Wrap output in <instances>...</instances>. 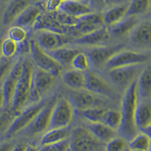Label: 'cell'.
Wrapping results in <instances>:
<instances>
[{
	"label": "cell",
	"instance_id": "cell-1",
	"mask_svg": "<svg viewBox=\"0 0 151 151\" xmlns=\"http://www.w3.org/2000/svg\"><path fill=\"white\" fill-rule=\"evenodd\" d=\"M137 103V80H134L126 88L122 97L120 110L122 122L118 130L120 137L129 142L137 134L138 130L135 124V112Z\"/></svg>",
	"mask_w": 151,
	"mask_h": 151
},
{
	"label": "cell",
	"instance_id": "cell-2",
	"mask_svg": "<svg viewBox=\"0 0 151 151\" xmlns=\"http://www.w3.org/2000/svg\"><path fill=\"white\" fill-rule=\"evenodd\" d=\"M33 68L30 63L24 61V72L17 82L12 109L15 113H19L29 101L31 83L33 78Z\"/></svg>",
	"mask_w": 151,
	"mask_h": 151
},
{
	"label": "cell",
	"instance_id": "cell-3",
	"mask_svg": "<svg viewBox=\"0 0 151 151\" xmlns=\"http://www.w3.org/2000/svg\"><path fill=\"white\" fill-rule=\"evenodd\" d=\"M29 52L38 68L50 73L55 77L61 74L63 70L61 64L48 52L41 48L36 40H32L29 42Z\"/></svg>",
	"mask_w": 151,
	"mask_h": 151
},
{
	"label": "cell",
	"instance_id": "cell-4",
	"mask_svg": "<svg viewBox=\"0 0 151 151\" xmlns=\"http://www.w3.org/2000/svg\"><path fill=\"white\" fill-rule=\"evenodd\" d=\"M69 141L70 151H96L101 143L84 127L76 128L70 134Z\"/></svg>",
	"mask_w": 151,
	"mask_h": 151
},
{
	"label": "cell",
	"instance_id": "cell-5",
	"mask_svg": "<svg viewBox=\"0 0 151 151\" xmlns=\"http://www.w3.org/2000/svg\"><path fill=\"white\" fill-rule=\"evenodd\" d=\"M74 116V107L68 99L62 98L56 101L52 110L49 129H64L71 123Z\"/></svg>",
	"mask_w": 151,
	"mask_h": 151
},
{
	"label": "cell",
	"instance_id": "cell-6",
	"mask_svg": "<svg viewBox=\"0 0 151 151\" xmlns=\"http://www.w3.org/2000/svg\"><path fill=\"white\" fill-rule=\"evenodd\" d=\"M55 76L47 71L40 68L33 70L31 83L29 101L35 103L41 101V99L51 89L55 83Z\"/></svg>",
	"mask_w": 151,
	"mask_h": 151
},
{
	"label": "cell",
	"instance_id": "cell-7",
	"mask_svg": "<svg viewBox=\"0 0 151 151\" xmlns=\"http://www.w3.org/2000/svg\"><path fill=\"white\" fill-rule=\"evenodd\" d=\"M45 104H46L42 101L35 103L32 106L27 107L17 113L9 129L6 130V137L11 138L18 132L26 129Z\"/></svg>",
	"mask_w": 151,
	"mask_h": 151
},
{
	"label": "cell",
	"instance_id": "cell-8",
	"mask_svg": "<svg viewBox=\"0 0 151 151\" xmlns=\"http://www.w3.org/2000/svg\"><path fill=\"white\" fill-rule=\"evenodd\" d=\"M148 60H149V56L146 54L123 49L116 54L106 63L105 68L108 71L112 69L119 68V67L137 66L145 63Z\"/></svg>",
	"mask_w": 151,
	"mask_h": 151
},
{
	"label": "cell",
	"instance_id": "cell-9",
	"mask_svg": "<svg viewBox=\"0 0 151 151\" xmlns=\"http://www.w3.org/2000/svg\"><path fill=\"white\" fill-rule=\"evenodd\" d=\"M69 101L74 108L86 110L92 107H102L104 104V98L85 89H72L69 93Z\"/></svg>",
	"mask_w": 151,
	"mask_h": 151
},
{
	"label": "cell",
	"instance_id": "cell-10",
	"mask_svg": "<svg viewBox=\"0 0 151 151\" xmlns=\"http://www.w3.org/2000/svg\"><path fill=\"white\" fill-rule=\"evenodd\" d=\"M132 47L140 51L151 50V21L139 22L129 33Z\"/></svg>",
	"mask_w": 151,
	"mask_h": 151
},
{
	"label": "cell",
	"instance_id": "cell-11",
	"mask_svg": "<svg viewBox=\"0 0 151 151\" xmlns=\"http://www.w3.org/2000/svg\"><path fill=\"white\" fill-rule=\"evenodd\" d=\"M124 45H98L89 48L88 51V56L90 63L95 67H101L106 64V63L113 58L116 54L124 49Z\"/></svg>",
	"mask_w": 151,
	"mask_h": 151
},
{
	"label": "cell",
	"instance_id": "cell-12",
	"mask_svg": "<svg viewBox=\"0 0 151 151\" xmlns=\"http://www.w3.org/2000/svg\"><path fill=\"white\" fill-rule=\"evenodd\" d=\"M56 101H51L44 106L34 119L26 128L27 132L32 135H36L48 131L49 129L52 110Z\"/></svg>",
	"mask_w": 151,
	"mask_h": 151
},
{
	"label": "cell",
	"instance_id": "cell-13",
	"mask_svg": "<svg viewBox=\"0 0 151 151\" xmlns=\"http://www.w3.org/2000/svg\"><path fill=\"white\" fill-rule=\"evenodd\" d=\"M105 26L103 14L91 12L77 18V21L72 27L81 36L88 34Z\"/></svg>",
	"mask_w": 151,
	"mask_h": 151
},
{
	"label": "cell",
	"instance_id": "cell-14",
	"mask_svg": "<svg viewBox=\"0 0 151 151\" xmlns=\"http://www.w3.org/2000/svg\"><path fill=\"white\" fill-rule=\"evenodd\" d=\"M85 89L105 98H113L115 96V93L110 84L100 76L94 73L86 74Z\"/></svg>",
	"mask_w": 151,
	"mask_h": 151
},
{
	"label": "cell",
	"instance_id": "cell-15",
	"mask_svg": "<svg viewBox=\"0 0 151 151\" xmlns=\"http://www.w3.org/2000/svg\"><path fill=\"white\" fill-rule=\"evenodd\" d=\"M137 73V66L119 67L108 70V76L112 83L120 88L129 87L134 80Z\"/></svg>",
	"mask_w": 151,
	"mask_h": 151
},
{
	"label": "cell",
	"instance_id": "cell-16",
	"mask_svg": "<svg viewBox=\"0 0 151 151\" xmlns=\"http://www.w3.org/2000/svg\"><path fill=\"white\" fill-rule=\"evenodd\" d=\"M36 40L41 48L48 52L62 47L65 43V38L62 33L48 29H39Z\"/></svg>",
	"mask_w": 151,
	"mask_h": 151
},
{
	"label": "cell",
	"instance_id": "cell-17",
	"mask_svg": "<svg viewBox=\"0 0 151 151\" xmlns=\"http://www.w3.org/2000/svg\"><path fill=\"white\" fill-rule=\"evenodd\" d=\"M110 38V33L109 29L107 27L104 26L91 33L81 36L76 40L75 42L79 45L98 46L109 41Z\"/></svg>",
	"mask_w": 151,
	"mask_h": 151
},
{
	"label": "cell",
	"instance_id": "cell-18",
	"mask_svg": "<svg viewBox=\"0 0 151 151\" xmlns=\"http://www.w3.org/2000/svg\"><path fill=\"white\" fill-rule=\"evenodd\" d=\"M29 5L28 0H12L4 12L2 24L5 26H10L14 24L17 17Z\"/></svg>",
	"mask_w": 151,
	"mask_h": 151
},
{
	"label": "cell",
	"instance_id": "cell-19",
	"mask_svg": "<svg viewBox=\"0 0 151 151\" xmlns=\"http://www.w3.org/2000/svg\"><path fill=\"white\" fill-rule=\"evenodd\" d=\"M137 91L139 101L151 100V65L142 70L137 80Z\"/></svg>",
	"mask_w": 151,
	"mask_h": 151
},
{
	"label": "cell",
	"instance_id": "cell-20",
	"mask_svg": "<svg viewBox=\"0 0 151 151\" xmlns=\"http://www.w3.org/2000/svg\"><path fill=\"white\" fill-rule=\"evenodd\" d=\"M59 10L76 18L94 12L89 5H86L83 2L76 0H67L63 2Z\"/></svg>",
	"mask_w": 151,
	"mask_h": 151
},
{
	"label": "cell",
	"instance_id": "cell-21",
	"mask_svg": "<svg viewBox=\"0 0 151 151\" xmlns=\"http://www.w3.org/2000/svg\"><path fill=\"white\" fill-rule=\"evenodd\" d=\"M135 124L137 129L142 131L151 124V104L147 101H139L135 112Z\"/></svg>",
	"mask_w": 151,
	"mask_h": 151
},
{
	"label": "cell",
	"instance_id": "cell-22",
	"mask_svg": "<svg viewBox=\"0 0 151 151\" xmlns=\"http://www.w3.org/2000/svg\"><path fill=\"white\" fill-rule=\"evenodd\" d=\"M41 14L40 7L37 5H29L17 17L14 24L24 28L34 27Z\"/></svg>",
	"mask_w": 151,
	"mask_h": 151
},
{
	"label": "cell",
	"instance_id": "cell-23",
	"mask_svg": "<svg viewBox=\"0 0 151 151\" xmlns=\"http://www.w3.org/2000/svg\"><path fill=\"white\" fill-rule=\"evenodd\" d=\"M127 9L128 5L125 4L115 5L106 9L103 14L105 26L110 27L122 21L124 17H126Z\"/></svg>",
	"mask_w": 151,
	"mask_h": 151
},
{
	"label": "cell",
	"instance_id": "cell-24",
	"mask_svg": "<svg viewBox=\"0 0 151 151\" xmlns=\"http://www.w3.org/2000/svg\"><path fill=\"white\" fill-rule=\"evenodd\" d=\"M138 23L139 21H138L137 17L126 16L122 21L110 27V29L108 28V29L110 34H113V36H117V37H120L126 34H129Z\"/></svg>",
	"mask_w": 151,
	"mask_h": 151
},
{
	"label": "cell",
	"instance_id": "cell-25",
	"mask_svg": "<svg viewBox=\"0 0 151 151\" xmlns=\"http://www.w3.org/2000/svg\"><path fill=\"white\" fill-rule=\"evenodd\" d=\"M87 129L101 142L107 143L110 141L113 137H115L116 132V131L113 130L103 122H90Z\"/></svg>",
	"mask_w": 151,
	"mask_h": 151
},
{
	"label": "cell",
	"instance_id": "cell-26",
	"mask_svg": "<svg viewBox=\"0 0 151 151\" xmlns=\"http://www.w3.org/2000/svg\"><path fill=\"white\" fill-rule=\"evenodd\" d=\"M63 81L71 89H83L86 86V74L76 70H68L63 75Z\"/></svg>",
	"mask_w": 151,
	"mask_h": 151
},
{
	"label": "cell",
	"instance_id": "cell-27",
	"mask_svg": "<svg viewBox=\"0 0 151 151\" xmlns=\"http://www.w3.org/2000/svg\"><path fill=\"white\" fill-rule=\"evenodd\" d=\"M67 128L48 129V132H45L42 137L40 142L41 146L58 143L69 138L70 136V133Z\"/></svg>",
	"mask_w": 151,
	"mask_h": 151
},
{
	"label": "cell",
	"instance_id": "cell-28",
	"mask_svg": "<svg viewBox=\"0 0 151 151\" xmlns=\"http://www.w3.org/2000/svg\"><path fill=\"white\" fill-rule=\"evenodd\" d=\"M80 51L78 49L65 48L62 46L57 49L50 51L48 53L52 55L59 64H61L62 67H64V66L71 65V62L73 58Z\"/></svg>",
	"mask_w": 151,
	"mask_h": 151
},
{
	"label": "cell",
	"instance_id": "cell-29",
	"mask_svg": "<svg viewBox=\"0 0 151 151\" xmlns=\"http://www.w3.org/2000/svg\"><path fill=\"white\" fill-rule=\"evenodd\" d=\"M20 78L21 77H18L10 72L8 74V76L5 79L3 86L2 87L4 98H5V106H12V101H13L14 92H15L16 86H17V82Z\"/></svg>",
	"mask_w": 151,
	"mask_h": 151
},
{
	"label": "cell",
	"instance_id": "cell-30",
	"mask_svg": "<svg viewBox=\"0 0 151 151\" xmlns=\"http://www.w3.org/2000/svg\"><path fill=\"white\" fill-rule=\"evenodd\" d=\"M151 7V0H132L128 5L126 16H137L146 14Z\"/></svg>",
	"mask_w": 151,
	"mask_h": 151
},
{
	"label": "cell",
	"instance_id": "cell-31",
	"mask_svg": "<svg viewBox=\"0 0 151 151\" xmlns=\"http://www.w3.org/2000/svg\"><path fill=\"white\" fill-rule=\"evenodd\" d=\"M103 123L113 129V130L118 131L122 122V114L119 110H106L104 116Z\"/></svg>",
	"mask_w": 151,
	"mask_h": 151
},
{
	"label": "cell",
	"instance_id": "cell-32",
	"mask_svg": "<svg viewBox=\"0 0 151 151\" xmlns=\"http://www.w3.org/2000/svg\"><path fill=\"white\" fill-rule=\"evenodd\" d=\"M151 145V140L145 133L137 134L129 142L128 147L130 150H149Z\"/></svg>",
	"mask_w": 151,
	"mask_h": 151
},
{
	"label": "cell",
	"instance_id": "cell-33",
	"mask_svg": "<svg viewBox=\"0 0 151 151\" xmlns=\"http://www.w3.org/2000/svg\"><path fill=\"white\" fill-rule=\"evenodd\" d=\"M106 109L104 107H92L82 110V116L89 122H102Z\"/></svg>",
	"mask_w": 151,
	"mask_h": 151
},
{
	"label": "cell",
	"instance_id": "cell-34",
	"mask_svg": "<svg viewBox=\"0 0 151 151\" xmlns=\"http://www.w3.org/2000/svg\"><path fill=\"white\" fill-rule=\"evenodd\" d=\"M91 63H90L89 58L87 54L83 52H79L76 55L71 62V66L74 68V70L84 72L88 70L90 67Z\"/></svg>",
	"mask_w": 151,
	"mask_h": 151
},
{
	"label": "cell",
	"instance_id": "cell-35",
	"mask_svg": "<svg viewBox=\"0 0 151 151\" xmlns=\"http://www.w3.org/2000/svg\"><path fill=\"white\" fill-rule=\"evenodd\" d=\"M17 49L18 44L10 38H6L1 42V52L2 57L5 58H12L17 53Z\"/></svg>",
	"mask_w": 151,
	"mask_h": 151
},
{
	"label": "cell",
	"instance_id": "cell-36",
	"mask_svg": "<svg viewBox=\"0 0 151 151\" xmlns=\"http://www.w3.org/2000/svg\"><path fill=\"white\" fill-rule=\"evenodd\" d=\"M8 37L17 42V44H21L26 41L27 39V31L22 27L14 25L9 29Z\"/></svg>",
	"mask_w": 151,
	"mask_h": 151
},
{
	"label": "cell",
	"instance_id": "cell-37",
	"mask_svg": "<svg viewBox=\"0 0 151 151\" xmlns=\"http://www.w3.org/2000/svg\"><path fill=\"white\" fill-rule=\"evenodd\" d=\"M17 113L12 110H4L0 112V133L5 129H8Z\"/></svg>",
	"mask_w": 151,
	"mask_h": 151
},
{
	"label": "cell",
	"instance_id": "cell-38",
	"mask_svg": "<svg viewBox=\"0 0 151 151\" xmlns=\"http://www.w3.org/2000/svg\"><path fill=\"white\" fill-rule=\"evenodd\" d=\"M127 141L121 137H113L107 142L105 151H124L127 146Z\"/></svg>",
	"mask_w": 151,
	"mask_h": 151
},
{
	"label": "cell",
	"instance_id": "cell-39",
	"mask_svg": "<svg viewBox=\"0 0 151 151\" xmlns=\"http://www.w3.org/2000/svg\"><path fill=\"white\" fill-rule=\"evenodd\" d=\"M70 150V141L69 138L60 142L52 144L41 146L40 151H69Z\"/></svg>",
	"mask_w": 151,
	"mask_h": 151
},
{
	"label": "cell",
	"instance_id": "cell-40",
	"mask_svg": "<svg viewBox=\"0 0 151 151\" xmlns=\"http://www.w3.org/2000/svg\"><path fill=\"white\" fill-rule=\"evenodd\" d=\"M116 0H89V6L94 11L106 10L110 5L116 3Z\"/></svg>",
	"mask_w": 151,
	"mask_h": 151
},
{
	"label": "cell",
	"instance_id": "cell-41",
	"mask_svg": "<svg viewBox=\"0 0 151 151\" xmlns=\"http://www.w3.org/2000/svg\"><path fill=\"white\" fill-rule=\"evenodd\" d=\"M12 61L9 58L1 59L0 60V80H2L4 76L7 75L12 68Z\"/></svg>",
	"mask_w": 151,
	"mask_h": 151
},
{
	"label": "cell",
	"instance_id": "cell-42",
	"mask_svg": "<svg viewBox=\"0 0 151 151\" xmlns=\"http://www.w3.org/2000/svg\"><path fill=\"white\" fill-rule=\"evenodd\" d=\"M63 2L60 0H48L45 5V8L48 12H55L60 9Z\"/></svg>",
	"mask_w": 151,
	"mask_h": 151
},
{
	"label": "cell",
	"instance_id": "cell-43",
	"mask_svg": "<svg viewBox=\"0 0 151 151\" xmlns=\"http://www.w3.org/2000/svg\"><path fill=\"white\" fill-rule=\"evenodd\" d=\"M14 145L10 142H2L0 144V151H12Z\"/></svg>",
	"mask_w": 151,
	"mask_h": 151
},
{
	"label": "cell",
	"instance_id": "cell-44",
	"mask_svg": "<svg viewBox=\"0 0 151 151\" xmlns=\"http://www.w3.org/2000/svg\"><path fill=\"white\" fill-rule=\"evenodd\" d=\"M26 147V145L24 144H17L13 147L12 151H25Z\"/></svg>",
	"mask_w": 151,
	"mask_h": 151
},
{
	"label": "cell",
	"instance_id": "cell-45",
	"mask_svg": "<svg viewBox=\"0 0 151 151\" xmlns=\"http://www.w3.org/2000/svg\"><path fill=\"white\" fill-rule=\"evenodd\" d=\"M4 105H5V98H4L2 88H0V110H1V109L2 108V106Z\"/></svg>",
	"mask_w": 151,
	"mask_h": 151
},
{
	"label": "cell",
	"instance_id": "cell-46",
	"mask_svg": "<svg viewBox=\"0 0 151 151\" xmlns=\"http://www.w3.org/2000/svg\"><path fill=\"white\" fill-rule=\"evenodd\" d=\"M141 132H144V133H145V134H146L147 135L150 137V139L151 140V124L150 125H148L147 127H146L144 129H143Z\"/></svg>",
	"mask_w": 151,
	"mask_h": 151
},
{
	"label": "cell",
	"instance_id": "cell-47",
	"mask_svg": "<svg viewBox=\"0 0 151 151\" xmlns=\"http://www.w3.org/2000/svg\"><path fill=\"white\" fill-rule=\"evenodd\" d=\"M25 151H40V149L34 146H32V145H27L26 147Z\"/></svg>",
	"mask_w": 151,
	"mask_h": 151
},
{
	"label": "cell",
	"instance_id": "cell-48",
	"mask_svg": "<svg viewBox=\"0 0 151 151\" xmlns=\"http://www.w3.org/2000/svg\"><path fill=\"white\" fill-rule=\"evenodd\" d=\"M1 42H0V60H1V59H2V52H1Z\"/></svg>",
	"mask_w": 151,
	"mask_h": 151
},
{
	"label": "cell",
	"instance_id": "cell-49",
	"mask_svg": "<svg viewBox=\"0 0 151 151\" xmlns=\"http://www.w3.org/2000/svg\"><path fill=\"white\" fill-rule=\"evenodd\" d=\"M130 151H148V150H130Z\"/></svg>",
	"mask_w": 151,
	"mask_h": 151
},
{
	"label": "cell",
	"instance_id": "cell-50",
	"mask_svg": "<svg viewBox=\"0 0 151 151\" xmlns=\"http://www.w3.org/2000/svg\"><path fill=\"white\" fill-rule=\"evenodd\" d=\"M124 151H130V149H129V147H127V148H126V149H125V150H124Z\"/></svg>",
	"mask_w": 151,
	"mask_h": 151
},
{
	"label": "cell",
	"instance_id": "cell-51",
	"mask_svg": "<svg viewBox=\"0 0 151 151\" xmlns=\"http://www.w3.org/2000/svg\"><path fill=\"white\" fill-rule=\"evenodd\" d=\"M60 1H61L62 2H66V1H67V0H60Z\"/></svg>",
	"mask_w": 151,
	"mask_h": 151
},
{
	"label": "cell",
	"instance_id": "cell-52",
	"mask_svg": "<svg viewBox=\"0 0 151 151\" xmlns=\"http://www.w3.org/2000/svg\"><path fill=\"white\" fill-rule=\"evenodd\" d=\"M76 1H79V2H83L84 0H76Z\"/></svg>",
	"mask_w": 151,
	"mask_h": 151
},
{
	"label": "cell",
	"instance_id": "cell-53",
	"mask_svg": "<svg viewBox=\"0 0 151 151\" xmlns=\"http://www.w3.org/2000/svg\"><path fill=\"white\" fill-rule=\"evenodd\" d=\"M148 151H151V145H150V149H149V150Z\"/></svg>",
	"mask_w": 151,
	"mask_h": 151
}]
</instances>
